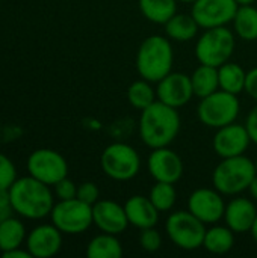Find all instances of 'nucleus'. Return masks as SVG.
I'll list each match as a JSON object with an SVG mask.
<instances>
[{"label": "nucleus", "instance_id": "nucleus-34", "mask_svg": "<svg viewBox=\"0 0 257 258\" xmlns=\"http://www.w3.org/2000/svg\"><path fill=\"white\" fill-rule=\"evenodd\" d=\"M12 212L14 209L11 206L9 189H0V224L12 218Z\"/></svg>", "mask_w": 257, "mask_h": 258}, {"label": "nucleus", "instance_id": "nucleus-25", "mask_svg": "<svg viewBox=\"0 0 257 258\" xmlns=\"http://www.w3.org/2000/svg\"><path fill=\"white\" fill-rule=\"evenodd\" d=\"M233 245H235V237H233V231L229 227H212L206 230L203 246L209 252L217 255L227 254L233 248Z\"/></svg>", "mask_w": 257, "mask_h": 258}, {"label": "nucleus", "instance_id": "nucleus-19", "mask_svg": "<svg viewBox=\"0 0 257 258\" xmlns=\"http://www.w3.org/2000/svg\"><path fill=\"white\" fill-rule=\"evenodd\" d=\"M256 206L247 198H235L226 206L224 219L233 233L250 231L256 219Z\"/></svg>", "mask_w": 257, "mask_h": 258}, {"label": "nucleus", "instance_id": "nucleus-36", "mask_svg": "<svg viewBox=\"0 0 257 258\" xmlns=\"http://www.w3.org/2000/svg\"><path fill=\"white\" fill-rule=\"evenodd\" d=\"M245 91L247 94L254 98L257 101V67L250 70L247 73V79H245Z\"/></svg>", "mask_w": 257, "mask_h": 258}, {"label": "nucleus", "instance_id": "nucleus-26", "mask_svg": "<svg viewBox=\"0 0 257 258\" xmlns=\"http://www.w3.org/2000/svg\"><path fill=\"white\" fill-rule=\"evenodd\" d=\"M233 26L239 38L244 41L257 39V9L251 5L239 6L233 18Z\"/></svg>", "mask_w": 257, "mask_h": 258}, {"label": "nucleus", "instance_id": "nucleus-2", "mask_svg": "<svg viewBox=\"0 0 257 258\" xmlns=\"http://www.w3.org/2000/svg\"><path fill=\"white\" fill-rule=\"evenodd\" d=\"M11 206L15 213L27 219H42L53 210V195L48 184L30 177L15 180L9 187Z\"/></svg>", "mask_w": 257, "mask_h": 258}, {"label": "nucleus", "instance_id": "nucleus-24", "mask_svg": "<svg viewBox=\"0 0 257 258\" xmlns=\"http://www.w3.org/2000/svg\"><path fill=\"white\" fill-rule=\"evenodd\" d=\"M177 0H139L142 15L156 24H165L177 11Z\"/></svg>", "mask_w": 257, "mask_h": 258}, {"label": "nucleus", "instance_id": "nucleus-9", "mask_svg": "<svg viewBox=\"0 0 257 258\" xmlns=\"http://www.w3.org/2000/svg\"><path fill=\"white\" fill-rule=\"evenodd\" d=\"M53 225L65 234H80L92 224V206L80 201L79 198L59 201L52 210Z\"/></svg>", "mask_w": 257, "mask_h": 258}, {"label": "nucleus", "instance_id": "nucleus-35", "mask_svg": "<svg viewBox=\"0 0 257 258\" xmlns=\"http://www.w3.org/2000/svg\"><path fill=\"white\" fill-rule=\"evenodd\" d=\"M245 127H247V132L250 135L251 142H254L257 145V106L250 110L247 121H245Z\"/></svg>", "mask_w": 257, "mask_h": 258}, {"label": "nucleus", "instance_id": "nucleus-6", "mask_svg": "<svg viewBox=\"0 0 257 258\" xmlns=\"http://www.w3.org/2000/svg\"><path fill=\"white\" fill-rule=\"evenodd\" d=\"M198 119L211 127L220 128L236 121L239 115V100L236 94L218 89L214 94L203 97L197 107Z\"/></svg>", "mask_w": 257, "mask_h": 258}, {"label": "nucleus", "instance_id": "nucleus-14", "mask_svg": "<svg viewBox=\"0 0 257 258\" xmlns=\"http://www.w3.org/2000/svg\"><path fill=\"white\" fill-rule=\"evenodd\" d=\"M251 139L245 125L232 122L224 127H220L214 136V151L221 157H235L242 156L248 148Z\"/></svg>", "mask_w": 257, "mask_h": 258}, {"label": "nucleus", "instance_id": "nucleus-38", "mask_svg": "<svg viewBox=\"0 0 257 258\" xmlns=\"http://www.w3.org/2000/svg\"><path fill=\"white\" fill-rule=\"evenodd\" d=\"M248 190H250L251 197H253V198L257 201V175L253 178V181H251V184H250Z\"/></svg>", "mask_w": 257, "mask_h": 258}, {"label": "nucleus", "instance_id": "nucleus-28", "mask_svg": "<svg viewBox=\"0 0 257 258\" xmlns=\"http://www.w3.org/2000/svg\"><path fill=\"white\" fill-rule=\"evenodd\" d=\"M155 98H156V94L147 80L133 82L127 89V100L130 106H133L135 109L144 110L145 107H148L150 104L156 101Z\"/></svg>", "mask_w": 257, "mask_h": 258}, {"label": "nucleus", "instance_id": "nucleus-31", "mask_svg": "<svg viewBox=\"0 0 257 258\" xmlns=\"http://www.w3.org/2000/svg\"><path fill=\"white\" fill-rule=\"evenodd\" d=\"M139 243H141V248L144 251H147V252H156L161 248V245H162V237L155 230V227L144 228V230H141Z\"/></svg>", "mask_w": 257, "mask_h": 258}, {"label": "nucleus", "instance_id": "nucleus-16", "mask_svg": "<svg viewBox=\"0 0 257 258\" xmlns=\"http://www.w3.org/2000/svg\"><path fill=\"white\" fill-rule=\"evenodd\" d=\"M92 221L100 231L108 234H120L130 225L124 207L108 200L92 206Z\"/></svg>", "mask_w": 257, "mask_h": 258}, {"label": "nucleus", "instance_id": "nucleus-18", "mask_svg": "<svg viewBox=\"0 0 257 258\" xmlns=\"http://www.w3.org/2000/svg\"><path fill=\"white\" fill-rule=\"evenodd\" d=\"M124 210H126L129 224L139 230L151 228V227H156L158 224L159 210L147 197H142V195L130 197L124 204Z\"/></svg>", "mask_w": 257, "mask_h": 258}, {"label": "nucleus", "instance_id": "nucleus-10", "mask_svg": "<svg viewBox=\"0 0 257 258\" xmlns=\"http://www.w3.org/2000/svg\"><path fill=\"white\" fill-rule=\"evenodd\" d=\"M27 171L33 178L48 186H55L58 181L67 177L68 165L65 159L55 150L39 148L29 156Z\"/></svg>", "mask_w": 257, "mask_h": 258}, {"label": "nucleus", "instance_id": "nucleus-5", "mask_svg": "<svg viewBox=\"0 0 257 258\" xmlns=\"http://www.w3.org/2000/svg\"><path fill=\"white\" fill-rule=\"evenodd\" d=\"M235 51V36L226 26L206 29L195 44V56L200 63L220 68L229 62Z\"/></svg>", "mask_w": 257, "mask_h": 258}, {"label": "nucleus", "instance_id": "nucleus-27", "mask_svg": "<svg viewBox=\"0 0 257 258\" xmlns=\"http://www.w3.org/2000/svg\"><path fill=\"white\" fill-rule=\"evenodd\" d=\"M24 237H26V230L20 221L9 218L0 224V251L2 252L20 248Z\"/></svg>", "mask_w": 257, "mask_h": 258}, {"label": "nucleus", "instance_id": "nucleus-4", "mask_svg": "<svg viewBox=\"0 0 257 258\" xmlns=\"http://www.w3.org/2000/svg\"><path fill=\"white\" fill-rule=\"evenodd\" d=\"M257 175L256 163L242 156L223 159L212 174V184L221 195H238L250 187Z\"/></svg>", "mask_w": 257, "mask_h": 258}, {"label": "nucleus", "instance_id": "nucleus-42", "mask_svg": "<svg viewBox=\"0 0 257 258\" xmlns=\"http://www.w3.org/2000/svg\"><path fill=\"white\" fill-rule=\"evenodd\" d=\"M256 171H257V160H256Z\"/></svg>", "mask_w": 257, "mask_h": 258}, {"label": "nucleus", "instance_id": "nucleus-30", "mask_svg": "<svg viewBox=\"0 0 257 258\" xmlns=\"http://www.w3.org/2000/svg\"><path fill=\"white\" fill-rule=\"evenodd\" d=\"M17 180V171L9 157L0 153V189H9Z\"/></svg>", "mask_w": 257, "mask_h": 258}, {"label": "nucleus", "instance_id": "nucleus-29", "mask_svg": "<svg viewBox=\"0 0 257 258\" xmlns=\"http://www.w3.org/2000/svg\"><path fill=\"white\" fill-rule=\"evenodd\" d=\"M151 203L155 204V207L159 212H168L174 207L176 204V189L173 186V183H164V181H156V184L151 187L150 190V197Z\"/></svg>", "mask_w": 257, "mask_h": 258}, {"label": "nucleus", "instance_id": "nucleus-13", "mask_svg": "<svg viewBox=\"0 0 257 258\" xmlns=\"http://www.w3.org/2000/svg\"><path fill=\"white\" fill-rule=\"evenodd\" d=\"M156 95L159 101L171 106V107H182L188 104L194 95L191 76H186L183 73H170L162 80L158 82Z\"/></svg>", "mask_w": 257, "mask_h": 258}, {"label": "nucleus", "instance_id": "nucleus-40", "mask_svg": "<svg viewBox=\"0 0 257 258\" xmlns=\"http://www.w3.org/2000/svg\"><path fill=\"white\" fill-rule=\"evenodd\" d=\"M256 0H236V3L239 5V6H244V5H253Z\"/></svg>", "mask_w": 257, "mask_h": 258}, {"label": "nucleus", "instance_id": "nucleus-33", "mask_svg": "<svg viewBox=\"0 0 257 258\" xmlns=\"http://www.w3.org/2000/svg\"><path fill=\"white\" fill-rule=\"evenodd\" d=\"M55 192H56V197L61 200V201H65V200H73L77 197V186L68 180L67 177L62 178L61 181H58L55 184Z\"/></svg>", "mask_w": 257, "mask_h": 258}, {"label": "nucleus", "instance_id": "nucleus-22", "mask_svg": "<svg viewBox=\"0 0 257 258\" xmlns=\"http://www.w3.org/2000/svg\"><path fill=\"white\" fill-rule=\"evenodd\" d=\"M218 77H220V89L239 94L245 89V79L247 73L244 68L235 62H226L218 68Z\"/></svg>", "mask_w": 257, "mask_h": 258}, {"label": "nucleus", "instance_id": "nucleus-15", "mask_svg": "<svg viewBox=\"0 0 257 258\" xmlns=\"http://www.w3.org/2000/svg\"><path fill=\"white\" fill-rule=\"evenodd\" d=\"M148 171L156 181L174 184L183 175V162L173 150L167 147L156 148L148 157Z\"/></svg>", "mask_w": 257, "mask_h": 258}, {"label": "nucleus", "instance_id": "nucleus-7", "mask_svg": "<svg viewBox=\"0 0 257 258\" xmlns=\"http://www.w3.org/2000/svg\"><path fill=\"white\" fill-rule=\"evenodd\" d=\"M206 224L188 212H174L168 216L165 230L171 242L185 251H194L203 246Z\"/></svg>", "mask_w": 257, "mask_h": 258}, {"label": "nucleus", "instance_id": "nucleus-20", "mask_svg": "<svg viewBox=\"0 0 257 258\" xmlns=\"http://www.w3.org/2000/svg\"><path fill=\"white\" fill-rule=\"evenodd\" d=\"M191 82H192L194 95H197L200 98L208 97L220 89L218 68L201 63L198 68L194 70V73L191 76Z\"/></svg>", "mask_w": 257, "mask_h": 258}, {"label": "nucleus", "instance_id": "nucleus-37", "mask_svg": "<svg viewBox=\"0 0 257 258\" xmlns=\"http://www.w3.org/2000/svg\"><path fill=\"white\" fill-rule=\"evenodd\" d=\"M2 255H3V258H32V254L29 251H21L20 248L2 252Z\"/></svg>", "mask_w": 257, "mask_h": 258}, {"label": "nucleus", "instance_id": "nucleus-39", "mask_svg": "<svg viewBox=\"0 0 257 258\" xmlns=\"http://www.w3.org/2000/svg\"><path fill=\"white\" fill-rule=\"evenodd\" d=\"M250 233H251L253 239H254V240L257 242V216H256V219H254V222H253V227H251Z\"/></svg>", "mask_w": 257, "mask_h": 258}, {"label": "nucleus", "instance_id": "nucleus-41", "mask_svg": "<svg viewBox=\"0 0 257 258\" xmlns=\"http://www.w3.org/2000/svg\"><path fill=\"white\" fill-rule=\"evenodd\" d=\"M179 2H185V3H194L195 0H179Z\"/></svg>", "mask_w": 257, "mask_h": 258}, {"label": "nucleus", "instance_id": "nucleus-3", "mask_svg": "<svg viewBox=\"0 0 257 258\" xmlns=\"http://www.w3.org/2000/svg\"><path fill=\"white\" fill-rule=\"evenodd\" d=\"M171 42L159 35L145 38L136 53V70L147 82H159L171 73L173 68Z\"/></svg>", "mask_w": 257, "mask_h": 258}, {"label": "nucleus", "instance_id": "nucleus-11", "mask_svg": "<svg viewBox=\"0 0 257 258\" xmlns=\"http://www.w3.org/2000/svg\"><path fill=\"white\" fill-rule=\"evenodd\" d=\"M238 8L236 0H195L191 15L200 27L212 29L233 21Z\"/></svg>", "mask_w": 257, "mask_h": 258}, {"label": "nucleus", "instance_id": "nucleus-21", "mask_svg": "<svg viewBox=\"0 0 257 258\" xmlns=\"http://www.w3.org/2000/svg\"><path fill=\"white\" fill-rule=\"evenodd\" d=\"M198 27L200 26L197 24L194 17L186 14H176L165 23V32L168 38L179 42L191 41L197 35Z\"/></svg>", "mask_w": 257, "mask_h": 258}, {"label": "nucleus", "instance_id": "nucleus-32", "mask_svg": "<svg viewBox=\"0 0 257 258\" xmlns=\"http://www.w3.org/2000/svg\"><path fill=\"white\" fill-rule=\"evenodd\" d=\"M98 195H100L98 187L94 183L86 181V183H82L77 187V197L76 198H79L80 201H83V203H86L89 206H94L98 201Z\"/></svg>", "mask_w": 257, "mask_h": 258}, {"label": "nucleus", "instance_id": "nucleus-1", "mask_svg": "<svg viewBox=\"0 0 257 258\" xmlns=\"http://www.w3.org/2000/svg\"><path fill=\"white\" fill-rule=\"evenodd\" d=\"M180 132V115L176 107L155 101L145 107L139 118L141 141L156 150L168 147Z\"/></svg>", "mask_w": 257, "mask_h": 258}, {"label": "nucleus", "instance_id": "nucleus-12", "mask_svg": "<svg viewBox=\"0 0 257 258\" xmlns=\"http://www.w3.org/2000/svg\"><path fill=\"white\" fill-rule=\"evenodd\" d=\"M188 210L204 224H215L224 218L226 206L217 189L201 187L194 190L188 200Z\"/></svg>", "mask_w": 257, "mask_h": 258}, {"label": "nucleus", "instance_id": "nucleus-8", "mask_svg": "<svg viewBox=\"0 0 257 258\" xmlns=\"http://www.w3.org/2000/svg\"><path fill=\"white\" fill-rule=\"evenodd\" d=\"M103 172L115 181H129L135 178L141 168L139 154L127 144L115 142L105 148L101 154Z\"/></svg>", "mask_w": 257, "mask_h": 258}, {"label": "nucleus", "instance_id": "nucleus-23", "mask_svg": "<svg viewBox=\"0 0 257 258\" xmlns=\"http://www.w3.org/2000/svg\"><path fill=\"white\" fill-rule=\"evenodd\" d=\"M123 255V248L115 234L103 233L95 236L86 248L88 258H120Z\"/></svg>", "mask_w": 257, "mask_h": 258}, {"label": "nucleus", "instance_id": "nucleus-17", "mask_svg": "<svg viewBox=\"0 0 257 258\" xmlns=\"http://www.w3.org/2000/svg\"><path fill=\"white\" fill-rule=\"evenodd\" d=\"M26 243L32 257L50 258L59 252L62 236L55 225H39L30 231Z\"/></svg>", "mask_w": 257, "mask_h": 258}]
</instances>
